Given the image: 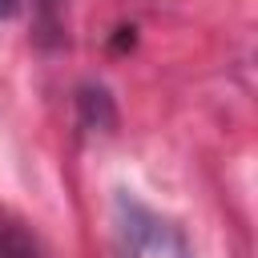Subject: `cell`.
<instances>
[{
  "label": "cell",
  "mask_w": 258,
  "mask_h": 258,
  "mask_svg": "<svg viewBox=\"0 0 258 258\" xmlns=\"http://www.w3.org/2000/svg\"><path fill=\"white\" fill-rule=\"evenodd\" d=\"M0 258H48V254L36 246V238L20 222H12L0 210Z\"/></svg>",
  "instance_id": "2"
},
{
  "label": "cell",
  "mask_w": 258,
  "mask_h": 258,
  "mask_svg": "<svg viewBox=\"0 0 258 258\" xmlns=\"http://www.w3.org/2000/svg\"><path fill=\"white\" fill-rule=\"evenodd\" d=\"M12 8H16V0H0V16H12Z\"/></svg>",
  "instance_id": "3"
},
{
  "label": "cell",
  "mask_w": 258,
  "mask_h": 258,
  "mask_svg": "<svg viewBox=\"0 0 258 258\" xmlns=\"http://www.w3.org/2000/svg\"><path fill=\"white\" fill-rule=\"evenodd\" d=\"M113 226H117V242L125 258H194V246L185 242V234L169 218H161L157 210L141 206L129 194H117Z\"/></svg>",
  "instance_id": "1"
}]
</instances>
